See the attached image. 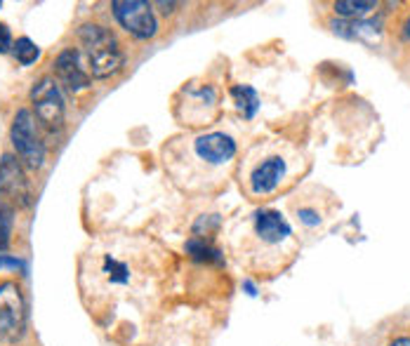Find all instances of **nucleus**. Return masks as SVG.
Masks as SVG:
<instances>
[{"label":"nucleus","mask_w":410,"mask_h":346,"mask_svg":"<svg viewBox=\"0 0 410 346\" xmlns=\"http://www.w3.org/2000/svg\"><path fill=\"white\" fill-rule=\"evenodd\" d=\"M111 10H113V17L118 19V24L130 36L139 40L156 36L158 22L153 17V10L149 3H144V0H113Z\"/></svg>","instance_id":"nucleus-5"},{"label":"nucleus","mask_w":410,"mask_h":346,"mask_svg":"<svg viewBox=\"0 0 410 346\" xmlns=\"http://www.w3.org/2000/svg\"><path fill=\"white\" fill-rule=\"evenodd\" d=\"M378 5L375 3H363V0H342V3H335V12L342 17H361V15H366V12H371L375 10Z\"/></svg>","instance_id":"nucleus-16"},{"label":"nucleus","mask_w":410,"mask_h":346,"mask_svg":"<svg viewBox=\"0 0 410 346\" xmlns=\"http://www.w3.org/2000/svg\"><path fill=\"white\" fill-rule=\"evenodd\" d=\"M26 332V302L17 283L0 285V337L10 344L22 342Z\"/></svg>","instance_id":"nucleus-4"},{"label":"nucleus","mask_w":410,"mask_h":346,"mask_svg":"<svg viewBox=\"0 0 410 346\" xmlns=\"http://www.w3.org/2000/svg\"><path fill=\"white\" fill-rule=\"evenodd\" d=\"M10 139H12V146H15L17 155L24 160L26 167H31V169L43 167L45 146L36 132V118H33V113L29 108H19L17 111L15 120H12Z\"/></svg>","instance_id":"nucleus-3"},{"label":"nucleus","mask_w":410,"mask_h":346,"mask_svg":"<svg viewBox=\"0 0 410 346\" xmlns=\"http://www.w3.org/2000/svg\"><path fill=\"white\" fill-rule=\"evenodd\" d=\"M403 38H406V40H410V17H408L406 26H403Z\"/></svg>","instance_id":"nucleus-21"},{"label":"nucleus","mask_w":410,"mask_h":346,"mask_svg":"<svg viewBox=\"0 0 410 346\" xmlns=\"http://www.w3.org/2000/svg\"><path fill=\"white\" fill-rule=\"evenodd\" d=\"M99 274L104 276V281L109 283V285H120V288L130 285V281H132L130 262L118 260V257H116V255H111V252L102 255V264H99Z\"/></svg>","instance_id":"nucleus-11"},{"label":"nucleus","mask_w":410,"mask_h":346,"mask_svg":"<svg viewBox=\"0 0 410 346\" xmlns=\"http://www.w3.org/2000/svg\"><path fill=\"white\" fill-rule=\"evenodd\" d=\"M231 97L236 99L238 111L243 113L245 118H252V115L257 113V108H260V97H257V92H255L250 85H236V87L231 90Z\"/></svg>","instance_id":"nucleus-13"},{"label":"nucleus","mask_w":410,"mask_h":346,"mask_svg":"<svg viewBox=\"0 0 410 346\" xmlns=\"http://www.w3.org/2000/svg\"><path fill=\"white\" fill-rule=\"evenodd\" d=\"M0 8H3V3H0Z\"/></svg>","instance_id":"nucleus-22"},{"label":"nucleus","mask_w":410,"mask_h":346,"mask_svg":"<svg viewBox=\"0 0 410 346\" xmlns=\"http://www.w3.org/2000/svg\"><path fill=\"white\" fill-rule=\"evenodd\" d=\"M193 151L207 165H226L236 155V141L224 132H210L193 141Z\"/></svg>","instance_id":"nucleus-7"},{"label":"nucleus","mask_w":410,"mask_h":346,"mask_svg":"<svg viewBox=\"0 0 410 346\" xmlns=\"http://www.w3.org/2000/svg\"><path fill=\"white\" fill-rule=\"evenodd\" d=\"M252 231L262 245H281L290 238V224L276 210H260L252 214Z\"/></svg>","instance_id":"nucleus-8"},{"label":"nucleus","mask_w":410,"mask_h":346,"mask_svg":"<svg viewBox=\"0 0 410 346\" xmlns=\"http://www.w3.org/2000/svg\"><path fill=\"white\" fill-rule=\"evenodd\" d=\"M300 219L305 222V224H309V226H316L321 219H319V214L314 212V210H300Z\"/></svg>","instance_id":"nucleus-19"},{"label":"nucleus","mask_w":410,"mask_h":346,"mask_svg":"<svg viewBox=\"0 0 410 346\" xmlns=\"http://www.w3.org/2000/svg\"><path fill=\"white\" fill-rule=\"evenodd\" d=\"M12 222H15V210H12L8 200L0 198V252H5L10 248Z\"/></svg>","instance_id":"nucleus-14"},{"label":"nucleus","mask_w":410,"mask_h":346,"mask_svg":"<svg viewBox=\"0 0 410 346\" xmlns=\"http://www.w3.org/2000/svg\"><path fill=\"white\" fill-rule=\"evenodd\" d=\"M12 50H15L17 62L22 64V66H31L40 57V47L33 43V40H29V38H19L17 43L12 45Z\"/></svg>","instance_id":"nucleus-15"},{"label":"nucleus","mask_w":410,"mask_h":346,"mask_svg":"<svg viewBox=\"0 0 410 346\" xmlns=\"http://www.w3.org/2000/svg\"><path fill=\"white\" fill-rule=\"evenodd\" d=\"M286 177V160L281 155H269L260 160L250 172V191L255 196H267L276 188Z\"/></svg>","instance_id":"nucleus-10"},{"label":"nucleus","mask_w":410,"mask_h":346,"mask_svg":"<svg viewBox=\"0 0 410 346\" xmlns=\"http://www.w3.org/2000/svg\"><path fill=\"white\" fill-rule=\"evenodd\" d=\"M55 73L69 92H80L85 87H90V73L83 69L80 64V52L69 47V50L59 52V57L55 59Z\"/></svg>","instance_id":"nucleus-9"},{"label":"nucleus","mask_w":410,"mask_h":346,"mask_svg":"<svg viewBox=\"0 0 410 346\" xmlns=\"http://www.w3.org/2000/svg\"><path fill=\"white\" fill-rule=\"evenodd\" d=\"M0 196L10 198L12 203H19V205H29L31 200L29 181L24 177V169L15 160V155L10 153L0 158Z\"/></svg>","instance_id":"nucleus-6"},{"label":"nucleus","mask_w":410,"mask_h":346,"mask_svg":"<svg viewBox=\"0 0 410 346\" xmlns=\"http://www.w3.org/2000/svg\"><path fill=\"white\" fill-rule=\"evenodd\" d=\"M389 346H410V337H401V339H394Z\"/></svg>","instance_id":"nucleus-20"},{"label":"nucleus","mask_w":410,"mask_h":346,"mask_svg":"<svg viewBox=\"0 0 410 346\" xmlns=\"http://www.w3.org/2000/svg\"><path fill=\"white\" fill-rule=\"evenodd\" d=\"M186 252H189L191 260L196 262H205V264H222L224 260H222V252L219 250H214L210 243H207L205 238H191L189 243H186Z\"/></svg>","instance_id":"nucleus-12"},{"label":"nucleus","mask_w":410,"mask_h":346,"mask_svg":"<svg viewBox=\"0 0 410 346\" xmlns=\"http://www.w3.org/2000/svg\"><path fill=\"white\" fill-rule=\"evenodd\" d=\"M31 104L38 123L50 134L64 127V97L55 78H40L31 90Z\"/></svg>","instance_id":"nucleus-2"},{"label":"nucleus","mask_w":410,"mask_h":346,"mask_svg":"<svg viewBox=\"0 0 410 346\" xmlns=\"http://www.w3.org/2000/svg\"><path fill=\"white\" fill-rule=\"evenodd\" d=\"M10 47H12V33L8 26L0 22V54L10 52Z\"/></svg>","instance_id":"nucleus-17"},{"label":"nucleus","mask_w":410,"mask_h":346,"mask_svg":"<svg viewBox=\"0 0 410 346\" xmlns=\"http://www.w3.org/2000/svg\"><path fill=\"white\" fill-rule=\"evenodd\" d=\"M0 269H15V271H24V262L17 260V257H8V255H0Z\"/></svg>","instance_id":"nucleus-18"},{"label":"nucleus","mask_w":410,"mask_h":346,"mask_svg":"<svg viewBox=\"0 0 410 346\" xmlns=\"http://www.w3.org/2000/svg\"><path fill=\"white\" fill-rule=\"evenodd\" d=\"M92 78H111L123 66V50L116 36L99 24H83L78 31Z\"/></svg>","instance_id":"nucleus-1"}]
</instances>
